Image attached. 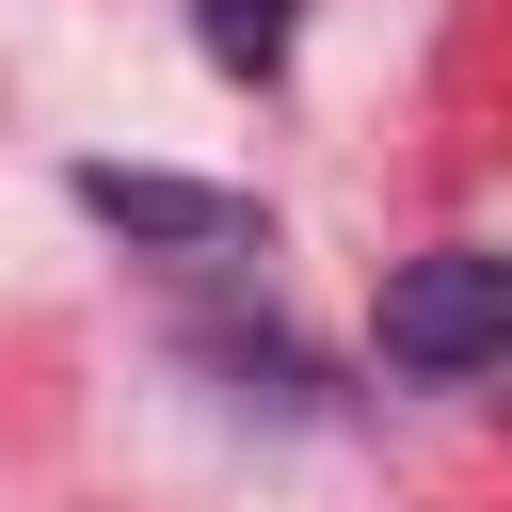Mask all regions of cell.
Masks as SVG:
<instances>
[{
    "mask_svg": "<svg viewBox=\"0 0 512 512\" xmlns=\"http://www.w3.org/2000/svg\"><path fill=\"white\" fill-rule=\"evenodd\" d=\"M496 352H512V256L432 240V256L384 272V368L400 384H480Z\"/></svg>",
    "mask_w": 512,
    "mask_h": 512,
    "instance_id": "6da1fadb",
    "label": "cell"
},
{
    "mask_svg": "<svg viewBox=\"0 0 512 512\" xmlns=\"http://www.w3.org/2000/svg\"><path fill=\"white\" fill-rule=\"evenodd\" d=\"M80 208H96L112 240H144V256H256V240H272L240 192H208V176H160V160H80Z\"/></svg>",
    "mask_w": 512,
    "mask_h": 512,
    "instance_id": "7a4b0ae2",
    "label": "cell"
},
{
    "mask_svg": "<svg viewBox=\"0 0 512 512\" xmlns=\"http://www.w3.org/2000/svg\"><path fill=\"white\" fill-rule=\"evenodd\" d=\"M192 32H208V64H224V80H272V64H288V32H304V0H192Z\"/></svg>",
    "mask_w": 512,
    "mask_h": 512,
    "instance_id": "3957f363",
    "label": "cell"
}]
</instances>
